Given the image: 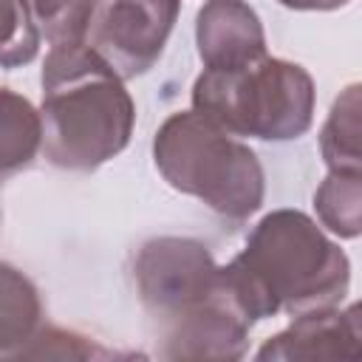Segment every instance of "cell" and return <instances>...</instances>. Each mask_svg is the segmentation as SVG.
I'll list each match as a JSON object with an SVG mask.
<instances>
[{"label": "cell", "instance_id": "obj_1", "mask_svg": "<svg viewBox=\"0 0 362 362\" xmlns=\"http://www.w3.org/2000/svg\"><path fill=\"white\" fill-rule=\"evenodd\" d=\"M136 288L158 322L167 359H240L252 317L243 311L223 266L195 238H153L136 252Z\"/></svg>", "mask_w": 362, "mask_h": 362}, {"label": "cell", "instance_id": "obj_2", "mask_svg": "<svg viewBox=\"0 0 362 362\" xmlns=\"http://www.w3.org/2000/svg\"><path fill=\"white\" fill-rule=\"evenodd\" d=\"M223 272L252 322L339 305L351 286L348 255L300 209L263 215Z\"/></svg>", "mask_w": 362, "mask_h": 362}, {"label": "cell", "instance_id": "obj_3", "mask_svg": "<svg viewBox=\"0 0 362 362\" xmlns=\"http://www.w3.org/2000/svg\"><path fill=\"white\" fill-rule=\"evenodd\" d=\"M42 153L71 173H93L116 158L136 124L124 79L88 45H54L42 62Z\"/></svg>", "mask_w": 362, "mask_h": 362}, {"label": "cell", "instance_id": "obj_4", "mask_svg": "<svg viewBox=\"0 0 362 362\" xmlns=\"http://www.w3.org/2000/svg\"><path fill=\"white\" fill-rule=\"evenodd\" d=\"M153 161L173 189L229 221H246L263 204L266 175L257 153L198 110L164 119L153 139Z\"/></svg>", "mask_w": 362, "mask_h": 362}, {"label": "cell", "instance_id": "obj_5", "mask_svg": "<svg viewBox=\"0 0 362 362\" xmlns=\"http://www.w3.org/2000/svg\"><path fill=\"white\" fill-rule=\"evenodd\" d=\"M314 79L288 59L260 57L235 71H206L192 85V110L232 136L300 139L314 122Z\"/></svg>", "mask_w": 362, "mask_h": 362}, {"label": "cell", "instance_id": "obj_6", "mask_svg": "<svg viewBox=\"0 0 362 362\" xmlns=\"http://www.w3.org/2000/svg\"><path fill=\"white\" fill-rule=\"evenodd\" d=\"M181 0H113L102 8L88 45L122 76L147 74L178 20Z\"/></svg>", "mask_w": 362, "mask_h": 362}, {"label": "cell", "instance_id": "obj_7", "mask_svg": "<svg viewBox=\"0 0 362 362\" xmlns=\"http://www.w3.org/2000/svg\"><path fill=\"white\" fill-rule=\"evenodd\" d=\"M362 348L359 305L314 308L294 314V322L266 339L255 354L257 362H334L356 359Z\"/></svg>", "mask_w": 362, "mask_h": 362}, {"label": "cell", "instance_id": "obj_8", "mask_svg": "<svg viewBox=\"0 0 362 362\" xmlns=\"http://www.w3.org/2000/svg\"><path fill=\"white\" fill-rule=\"evenodd\" d=\"M198 57L206 71H235L266 57V31L243 0H206L195 17Z\"/></svg>", "mask_w": 362, "mask_h": 362}, {"label": "cell", "instance_id": "obj_9", "mask_svg": "<svg viewBox=\"0 0 362 362\" xmlns=\"http://www.w3.org/2000/svg\"><path fill=\"white\" fill-rule=\"evenodd\" d=\"M40 328L42 300L37 286L20 269L0 260V359H17Z\"/></svg>", "mask_w": 362, "mask_h": 362}, {"label": "cell", "instance_id": "obj_10", "mask_svg": "<svg viewBox=\"0 0 362 362\" xmlns=\"http://www.w3.org/2000/svg\"><path fill=\"white\" fill-rule=\"evenodd\" d=\"M42 150L40 110L20 93L0 88V184L28 170Z\"/></svg>", "mask_w": 362, "mask_h": 362}, {"label": "cell", "instance_id": "obj_11", "mask_svg": "<svg viewBox=\"0 0 362 362\" xmlns=\"http://www.w3.org/2000/svg\"><path fill=\"white\" fill-rule=\"evenodd\" d=\"M40 40L54 45L88 42L105 0H20Z\"/></svg>", "mask_w": 362, "mask_h": 362}, {"label": "cell", "instance_id": "obj_12", "mask_svg": "<svg viewBox=\"0 0 362 362\" xmlns=\"http://www.w3.org/2000/svg\"><path fill=\"white\" fill-rule=\"evenodd\" d=\"M359 85H348L331 105V113L320 133V153L328 170L362 173L359 141Z\"/></svg>", "mask_w": 362, "mask_h": 362}, {"label": "cell", "instance_id": "obj_13", "mask_svg": "<svg viewBox=\"0 0 362 362\" xmlns=\"http://www.w3.org/2000/svg\"><path fill=\"white\" fill-rule=\"evenodd\" d=\"M314 209L325 229L351 240L362 232V173L328 170L314 192Z\"/></svg>", "mask_w": 362, "mask_h": 362}, {"label": "cell", "instance_id": "obj_14", "mask_svg": "<svg viewBox=\"0 0 362 362\" xmlns=\"http://www.w3.org/2000/svg\"><path fill=\"white\" fill-rule=\"evenodd\" d=\"M116 351L96 345L93 339L42 322V328L31 337V342L17 354V359H110Z\"/></svg>", "mask_w": 362, "mask_h": 362}, {"label": "cell", "instance_id": "obj_15", "mask_svg": "<svg viewBox=\"0 0 362 362\" xmlns=\"http://www.w3.org/2000/svg\"><path fill=\"white\" fill-rule=\"evenodd\" d=\"M40 51V34L20 0H0V68L28 65Z\"/></svg>", "mask_w": 362, "mask_h": 362}, {"label": "cell", "instance_id": "obj_16", "mask_svg": "<svg viewBox=\"0 0 362 362\" xmlns=\"http://www.w3.org/2000/svg\"><path fill=\"white\" fill-rule=\"evenodd\" d=\"M277 3L294 11H334V8L348 6L351 0H277Z\"/></svg>", "mask_w": 362, "mask_h": 362}]
</instances>
